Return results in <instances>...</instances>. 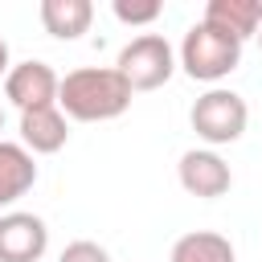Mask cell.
I'll return each mask as SVG.
<instances>
[{"label": "cell", "instance_id": "1", "mask_svg": "<svg viewBox=\"0 0 262 262\" xmlns=\"http://www.w3.org/2000/svg\"><path fill=\"white\" fill-rule=\"evenodd\" d=\"M131 106V86L115 66H78L57 86V111L78 123H106Z\"/></svg>", "mask_w": 262, "mask_h": 262}, {"label": "cell", "instance_id": "2", "mask_svg": "<svg viewBox=\"0 0 262 262\" xmlns=\"http://www.w3.org/2000/svg\"><path fill=\"white\" fill-rule=\"evenodd\" d=\"M176 66H180L192 82L217 86L221 78H229V74L242 66V41L229 37V33H221V29H213V25H205V20H196V25L184 33V41H180Z\"/></svg>", "mask_w": 262, "mask_h": 262}, {"label": "cell", "instance_id": "3", "mask_svg": "<svg viewBox=\"0 0 262 262\" xmlns=\"http://www.w3.org/2000/svg\"><path fill=\"white\" fill-rule=\"evenodd\" d=\"M188 123L192 131L209 143V147H225V143H237L246 135V123H250V106L237 90H225V86H209L192 111H188Z\"/></svg>", "mask_w": 262, "mask_h": 262}, {"label": "cell", "instance_id": "4", "mask_svg": "<svg viewBox=\"0 0 262 262\" xmlns=\"http://www.w3.org/2000/svg\"><path fill=\"white\" fill-rule=\"evenodd\" d=\"M115 70L127 78L131 94L139 90H160L172 74H176V49L168 45L164 33H139L119 49Z\"/></svg>", "mask_w": 262, "mask_h": 262}, {"label": "cell", "instance_id": "5", "mask_svg": "<svg viewBox=\"0 0 262 262\" xmlns=\"http://www.w3.org/2000/svg\"><path fill=\"white\" fill-rule=\"evenodd\" d=\"M57 86L61 78L53 74L49 61H16L8 74H4V98L25 115V111H37V106H57Z\"/></svg>", "mask_w": 262, "mask_h": 262}, {"label": "cell", "instance_id": "6", "mask_svg": "<svg viewBox=\"0 0 262 262\" xmlns=\"http://www.w3.org/2000/svg\"><path fill=\"white\" fill-rule=\"evenodd\" d=\"M176 176H180V188L201 201H217L233 188V172L213 147H188L176 164Z\"/></svg>", "mask_w": 262, "mask_h": 262}, {"label": "cell", "instance_id": "7", "mask_svg": "<svg viewBox=\"0 0 262 262\" xmlns=\"http://www.w3.org/2000/svg\"><path fill=\"white\" fill-rule=\"evenodd\" d=\"M45 250H49L45 217L25 209L0 213V262H41Z\"/></svg>", "mask_w": 262, "mask_h": 262}, {"label": "cell", "instance_id": "8", "mask_svg": "<svg viewBox=\"0 0 262 262\" xmlns=\"http://www.w3.org/2000/svg\"><path fill=\"white\" fill-rule=\"evenodd\" d=\"M70 139V123L57 106H37L20 115V147L33 156H53Z\"/></svg>", "mask_w": 262, "mask_h": 262}, {"label": "cell", "instance_id": "9", "mask_svg": "<svg viewBox=\"0 0 262 262\" xmlns=\"http://www.w3.org/2000/svg\"><path fill=\"white\" fill-rule=\"evenodd\" d=\"M37 184V160L12 139H0V209H12Z\"/></svg>", "mask_w": 262, "mask_h": 262}, {"label": "cell", "instance_id": "10", "mask_svg": "<svg viewBox=\"0 0 262 262\" xmlns=\"http://www.w3.org/2000/svg\"><path fill=\"white\" fill-rule=\"evenodd\" d=\"M201 20L221 29V33H229V37H237L246 45L262 29V0H209Z\"/></svg>", "mask_w": 262, "mask_h": 262}, {"label": "cell", "instance_id": "11", "mask_svg": "<svg viewBox=\"0 0 262 262\" xmlns=\"http://www.w3.org/2000/svg\"><path fill=\"white\" fill-rule=\"evenodd\" d=\"M37 16H41V25H45L49 37L78 41L94 25V4L90 0H41L37 4Z\"/></svg>", "mask_w": 262, "mask_h": 262}, {"label": "cell", "instance_id": "12", "mask_svg": "<svg viewBox=\"0 0 262 262\" xmlns=\"http://www.w3.org/2000/svg\"><path fill=\"white\" fill-rule=\"evenodd\" d=\"M168 262H237V250L217 229H188L172 242Z\"/></svg>", "mask_w": 262, "mask_h": 262}, {"label": "cell", "instance_id": "13", "mask_svg": "<svg viewBox=\"0 0 262 262\" xmlns=\"http://www.w3.org/2000/svg\"><path fill=\"white\" fill-rule=\"evenodd\" d=\"M111 12H115V20H123V25H151V20H160L164 4H160V0H115Z\"/></svg>", "mask_w": 262, "mask_h": 262}, {"label": "cell", "instance_id": "14", "mask_svg": "<svg viewBox=\"0 0 262 262\" xmlns=\"http://www.w3.org/2000/svg\"><path fill=\"white\" fill-rule=\"evenodd\" d=\"M57 262H111V254H106L98 242L78 237V242H70V246L61 250V258H57Z\"/></svg>", "mask_w": 262, "mask_h": 262}, {"label": "cell", "instance_id": "15", "mask_svg": "<svg viewBox=\"0 0 262 262\" xmlns=\"http://www.w3.org/2000/svg\"><path fill=\"white\" fill-rule=\"evenodd\" d=\"M8 70H12V57H8V41L0 37V78H4Z\"/></svg>", "mask_w": 262, "mask_h": 262}, {"label": "cell", "instance_id": "16", "mask_svg": "<svg viewBox=\"0 0 262 262\" xmlns=\"http://www.w3.org/2000/svg\"><path fill=\"white\" fill-rule=\"evenodd\" d=\"M0 131H4V106H0Z\"/></svg>", "mask_w": 262, "mask_h": 262}, {"label": "cell", "instance_id": "17", "mask_svg": "<svg viewBox=\"0 0 262 262\" xmlns=\"http://www.w3.org/2000/svg\"><path fill=\"white\" fill-rule=\"evenodd\" d=\"M258 49H262V29H258Z\"/></svg>", "mask_w": 262, "mask_h": 262}]
</instances>
